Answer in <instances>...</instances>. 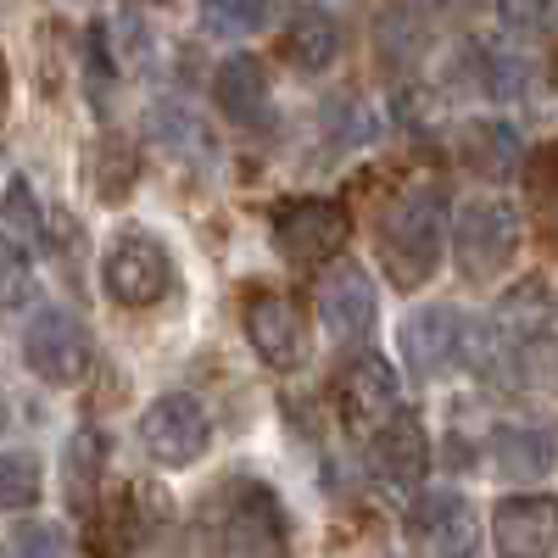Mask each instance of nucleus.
I'll return each mask as SVG.
<instances>
[{
    "label": "nucleus",
    "instance_id": "6e6552de",
    "mask_svg": "<svg viewBox=\"0 0 558 558\" xmlns=\"http://www.w3.org/2000/svg\"><path fill=\"white\" fill-rule=\"evenodd\" d=\"M397 368L380 357V352H363L352 363H341V375H336V408H341V425L352 436H375L386 418L397 413Z\"/></svg>",
    "mask_w": 558,
    "mask_h": 558
},
{
    "label": "nucleus",
    "instance_id": "c85d7f7f",
    "mask_svg": "<svg viewBox=\"0 0 558 558\" xmlns=\"http://www.w3.org/2000/svg\"><path fill=\"white\" fill-rule=\"evenodd\" d=\"M23 274V252L12 246V235H0V286H7V279H17Z\"/></svg>",
    "mask_w": 558,
    "mask_h": 558
},
{
    "label": "nucleus",
    "instance_id": "20e7f679",
    "mask_svg": "<svg viewBox=\"0 0 558 558\" xmlns=\"http://www.w3.org/2000/svg\"><path fill=\"white\" fill-rule=\"evenodd\" d=\"M352 235V213L341 202H324V196H302V202H286L274 213V246L286 263L296 268H318L330 263Z\"/></svg>",
    "mask_w": 558,
    "mask_h": 558
},
{
    "label": "nucleus",
    "instance_id": "aec40b11",
    "mask_svg": "<svg viewBox=\"0 0 558 558\" xmlns=\"http://www.w3.org/2000/svg\"><path fill=\"white\" fill-rule=\"evenodd\" d=\"M268 17H274V0H202V23L213 34H229V39L257 34Z\"/></svg>",
    "mask_w": 558,
    "mask_h": 558
},
{
    "label": "nucleus",
    "instance_id": "0eeeda50",
    "mask_svg": "<svg viewBox=\"0 0 558 558\" xmlns=\"http://www.w3.org/2000/svg\"><path fill=\"white\" fill-rule=\"evenodd\" d=\"M101 279H107V296L123 302V307H157L168 291H173V257L162 241L151 235H123L107 263H101Z\"/></svg>",
    "mask_w": 558,
    "mask_h": 558
},
{
    "label": "nucleus",
    "instance_id": "a878e982",
    "mask_svg": "<svg viewBox=\"0 0 558 558\" xmlns=\"http://www.w3.org/2000/svg\"><path fill=\"white\" fill-rule=\"evenodd\" d=\"M151 129H157L162 146H173V151H196V146H202V123L184 112V107H173V101L151 112Z\"/></svg>",
    "mask_w": 558,
    "mask_h": 558
},
{
    "label": "nucleus",
    "instance_id": "5701e85b",
    "mask_svg": "<svg viewBox=\"0 0 558 558\" xmlns=\"http://www.w3.org/2000/svg\"><path fill=\"white\" fill-rule=\"evenodd\" d=\"M0 223L17 229V241H39L45 218H39V202H34V191H28V179H12V184H7V202H0Z\"/></svg>",
    "mask_w": 558,
    "mask_h": 558
},
{
    "label": "nucleus",
    "instance_id": "f257e3e1",
    "mask_svg": "<svg viewBox=\"0 0 558 558\" xmlns=\"http://www.w3.org/2000/svg\"><path fill=\"white\" fill-rule=\"evenodd\" d=\"M207 558H286V514L263 481H223L202 514Z\"/></svg>",
    "mask_w": 558,
    "mask_h": 558
},
{
    "label": "nucleus",
    "instance_id": "393cba45",
    "mask_svg": "<svg viewBox=\"0 0 558 558\" xmlns=\"http://www.w3.org/2000/svg\"><path fill=\"white\" fill-rule=\"evenodd\" d=\"M134 536H140V502L112 497V508H107V531L96 536V542H101V553H107V558H118V553H129V547H134Z\"/></svg>",
    "mask_w": 558,
    "mask_h": 558
},
{
    "label": "nucleus",
    "instance_id": "6ab92c4d",
    "mask_svg": "<svg viewBox=\"0 0 558 558\" xmlns=\"http://www.w3.org/2000/svg\"><path fill=\"white\" fill-rule=\"evenodd\" d=\"M341 57V28L336 17H324V12H302L296 28H291V62L302 73H324Z\"/></svg>",
    "mask_w": 558,
    "mask_h": 558
},
{
    "label": "nucleus",
    "instance_id": "2eb2a0df",
    "mask_svg": "<svg viewBox=\"0 0 558 558\" xmlns=\"http://www.w3.org/2000/svg\"><path fill=\"white\" fill-rule=\"evenodd\" d=\"M375 313H380V302H375V286H368L363 268L347 263V268H330L318 279V318L330 324L336 341L368 336V330H375Z\"/></svg>",
    "mask_w": 558,
    "mask_h": 558
},
{
    "label": "nucleus",
    "instance_id": "412c9836",
    "mask_svg": "<svg viewBox=\"0 0 558 558\" xmlns=\"http://www.w3.org/2000/svg\"><path fill=\"white\" fill-rule=\"evenodd\" d=\"M96 475H101V436L96 430H78L68 441V492L78 508L96 502Z\"/></svg>",
    "mask_w": 558,
    "mask_h": 558
},
{
    "label": "nucleus",
    "instance_id": "c756f323",
    "mask_svg": "<svg viewBox=\"0 0 558 558\" xmlns=\"http://www.w3.org/2000/svg\"><path fill=\"white\" fill-rule=\"evenodd\" d=\"M7 418H12V413H7V397H0V430H7Z\"/></svg>",
    "mask_w": 558,
    "mask_h": 558
},
{
    "label": "nucleus",
    "instance_id": "9b49d317",
    "mask_svg": "<svg viewBox=\"0 0 558 558\" xmlns=\"http://www.w3.org/2000/svg\"><path fill=\"white\" fill-rule=\"evenodd\" d=\"M408 536L418 542L425 558H475L481 553V520L458 492L418 497L408 514Z\"/></svg>",
    "mask_w": 558,
    "mask_h": 558
},
{
    "label": "nucleus",
    "instance_id": "39448f33",
    "mask_svg": "<svg viewBox=\"0 0 558 558\" xmlns=\"http://www.w3.org/2000/svg\"><path fill=\"white\" fill-rule=\"evenodd\" d=\"M140 441H146V452L162 463V470H191L213 441V418L196 397L168 391L146 408V418H140Z\"/></svg>",
    "mask_w": 558,
    "mask_h": 558
},
{
    "label": "nucleus",
    "instance_id": "f03ea898",
    "mask_svg": "<svg viewBox=\"0 0 558 558\" xmlns=\"http://www.w3.org/2000/svg\"><path fill=\"white\" fill-rule=\"evenodd\" d=\"M447 196L436 184H413L402 191L380 223V257H386V274L397 291H418L425 279L441 268V252H447Z\"/></svg>",
    "mask_w": 558,
    "mask_h": 558
},
{
    "label": "nucleus",
    "instance_id": "1a4fd4ad",
    "mask_svg": "<svg viewBox=\"0 0 558 558\" xmlns=\"http://www.w3.org/2000/svg\"><path fill=\"white\" fill-rule=\"evenodd\" d=\"M492 547H497V558H553L558 553V497L520 492V497L497 502Z\"/></svg>",
    "mask_w": 558,
    "mask_h": 558
},
{
    "label": "nucleus",
    "instance_id": "cd10ccee",
    "mask_svg": "<svg viewBox=\"0 0 558 558\" xmlns=\"http://www.w3.org/2000/svg\"><path fill=\"white\" fill-rule=\"evenodd\" d=\"M502 23L525 28V34H542L547 28V0H502Z\"/></svg>",
    "mask_w": 558,
    "mask_h": 558
},
{
    "label": "nucleus",
    "instance_id": "a211bd4d",
    "mask_svg": "<svg viewBox=\"0 0 558 558\" xmlns=\"http://www.w3.org/2000/svg\"><path fill=\"white\" fill-rule=\"evenodd\" d=\"M463 162L481 179H508L520 168V134L508 123H470L463 129Z\"/></svg>",
    "mask_w": 558,
    "mask_h": 558
},
{
    "label": "nucleus",
    "instance_id": "4be33fe9",
    "mask_svg": "<svg viewBox=\"0 0 558 558\" xmlns=\"http://www.w3.org/2000/svg\"><path fill=\"white\" fill-rule=\"evenodd\" d=\"M28 502H39V463L28 452H7L0 458V514H17Z\"/></svg>",
    "mask_w": 558,
    "mask_h": 558
},
{
    "label": "nucleus",
    "instance_id": "423d86ee",
    "mask_svg": "<svg viewBox=\"0 0 558 558\" xmlns=\"http://www.w3.org/2000/svg\"><path fill=\"white\" fill-rule=\"evenodd\" d=\"M23 357L45 386H78L89 368V336L68 307H39L23 330Z\"/></svg>",
    "mask_w": 558,
    "mask_h": 558
},
{
    "label": "nucleus",
    "instance_id": "7ed1b4c3",
    "mask_svg": "<svg viewBox=\"0 0 558 558\" xmlns=\"http://www.w3.org/2000/svg\"><path fill=\"white\" fill-rule=\"evenodd\" d=\"M452 252L470 279H497L520 252V213L502 196H475L452 218Z\"/></svg>",
    "mask_w": 558,
    "mask_h": 558
},
{
    "label": "nucleus",
    "instance_id": "dca6fc26",
    "mask_svg": "<svg viewBox=\"0 0 558 558\" xmlns=\"http://www.w3.org/2000/svg\"><path fill=\"white\" fill-rule=\"evenodd\" d=\"M213 101L229 123H241V129L268 123V73H263V62L257 57H229L213 73Z\"/></svg>",
    "mask_w": 558,
    "mask_h": 558
},
{
    "label": "nucleus",
    "instance_id": "4468645a",
    "mask_svg": "<svg viewBox=\"0 0 558 558\" xmlns=\"http://www.w3.org/2000/svg\"><path fill=\"white\" fill-rule=\"evenodd\" d=\"M547 324H553V291L542 286V279H525V286H514L492 307L486 341H492V352H531Z\"/></svg>",
    "mask_w": 558,
    "mask_h": 558
},
{
    "label": "nucleus",
    "instance_id": "f3484780",
    "mask_svg": "<svg viewBox=\"0 0 558 558\" xmlns=\"http://www.w3.org/2000/svg\"><path fill=\"white\" fill-rule=\"evenodd\" d=\"M486 452H492V475L497 481H514V486L542 481L553 470V458H558L553 436L547 430H531V425H502Z\"/></svg>",
    "mask_w": 558,
    "mask_h": 558
},
{
    "label": "nucleus",
    "instance_id": "ddd939ff",
    "mask_svg": "<svg viewBox=\"0 0 558 558\" xmlns=\"http://www.w3.org/2000/svg\"><path fill=\"white\" fill-rule=\"evenodd\" d=\"M246 341L268 368H296L307 357V330H302V307L279 291H263L246 302Z\"/></svg>",
    "mask_w": 558,
    "mask_h": 558
},
{
    "label": "nucleus",
    "instance_id": "bb28decb",
    "mask_svg": "<svg viewBox=\"0 0 558 558\" xmlns=\"http://www.w3.org/2000/svg\"><path fill=\"white\" fill-rule=\"evenodd\" d=\"M12 547H17V558H62V531L45 520H28V525H17Z\"/></svg>",
    "mask_w": 558,
    "mask_h": 558
},
{
    "label": "nucleus",
    "instance_id": "f8f14e48",
    "mask_svg": "<svg viewBox=\"0 0 558 558\" xmlns=\"http://www.w3.org/2000/svg\"><path fill=\"white\" fill-rule=\"evenodd\" d=\"M397 341H402V363L413 368V375L418 380H436V375H447V368L458 363V352H463V313L452 302L418 307V313H408Z\"/></svg>",
    "mask_w": 558,
    "mask_h": 558
},
{
    "label": "nucleus",
    "instance_id": "b1692460",
    "mask_svg": "<svg viewBox=\"0 0 558 558\" xmlns=\"http://www.w3.org/2000/svg\"><path fill=\"white\" fill-rule=\"evenodd\" d=\"M129 179H134V151L123 140H107L101 157H96V191L107 202H118V196H129Z\"/></svg>",
    "mask_w": 558,
    "mask_h": 558
},
{
    "label": "nucleus",
    "instance_id": "9d476101",
    "mask_svg": "<svg viewBox=\"0 0 558 558\" xmlns=\"http://www.w3.org/2000/svg\"><path fill=\"white\" fill-rule=\"evenodd\" d=\"M430 470V441L418 430V418L408 413H391L386 425L368 436V481L391 497H408Z\"/></svg>",
    "mask_w": 558,
    "mask_h": 558
}]
</instances>
